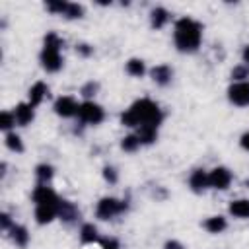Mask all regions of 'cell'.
<instances>
[{
	"mask_svg": "<svg viewBox=\"0 0 249 249\" xmlns=\"http://www.w3.org/2000/svg\"><path fill=\"white\" fill-rule=\"evenodd\" d=\"M103 117H105V113H103V109H101V105H97V103H93V101H84V103H80V109H78V119L82 121V123H88V124H99L101 121H103Z\"/></svg>",
	"mask_w": 249,
	"mask_h": 249,
	"instance_id": "5",
	"label": "cell"
},
{
	"mask_svg": "<svg viewBox=\"0 0 249 249\" xmlns=\"http://www.w3.org/2000/svg\"><path fill=\"white\" fill-rule=\"evenodd\" d=\"M0 224H2V230H12V228H14V226H12V220H10V216H8L6 212L0 214Z\"/></svg>",
	"mask_w": 249,
	"mask_h": 249,
	"instance_id": "33",
	"label": "cell"
},
{
	"mask_svg": "<svg viewBox=\"0 0 249 249\" xmlns=\"http://www.w3.org/2000/svg\"><path fill=\"white\" fill-rule=\"evenodd\" d=\"M239 144H241V148H243V150H247V152H249V130H247V132H243V136H241Z\"/></svg>",
	"mask_w": 249,
	"mask_h": 249,
	"instance_id": "36",
	"label": "cell"
},
{
	"mask_svg": "<svg viewBox=\"0 0 249 249\" xmlns=\"http://www.w3.org/2000/svg\"><path fill=\"white\" fill-rule=\"evenodd\" d=\"M35 175H37L39 183H41V185H45L47 181H51V179H53L54 171H53V167H51V165L41 163V165H37V167H35Z\"/></svg>",
	"mask_w": 249,
	"mask_h": 249,
	"instance_id": "22",
	"label": "cell"
},
{
	"mask_svg": "<svg viewBox=\"0 0 249 249\" xmlns=\"http://www.w3.org/2000/svg\"><path fill=\"white\" fill-rule=\"evenodd\" d=\"M150 19H152V27L160 29V27H163V25L167 23V19H169V12H167L165 8H154L152 14H150Z\"/></svg>",
	"mask_w": 249,
	"mask_h": 249,
	"instance_id": "19",
	"label": "cell"
},
{
	"mask_svg": "<svg viewBox=\"0 0 249 249\" xmlns=\"http://www.w3.org/2000/svg\"><path fill=\"white\" fill-rule=\"evenodd\" d=\"M80 239L82 243H95V241H101L99 233H97V228L93 224H84L82 230H80Z\"/></svg>",
	"mask_w": 249,
	"mask_h": 249,
	"instance_id": "17",
	"label": "cell"
},
{
	"mask_svg": "<svg viewBox=\"0 0 249 249\" xmlns=\"http://www.w3.org/2000/svg\"><path fill=\"white\" fill-rule=\"evenodd\" d=\"M208 183L212 189H218V191H226L231 183V171L228 167H214L210 173H208Z\"/></svg>",
	"mask_w": 249,
	"mask_h": 249,
	"instance_id": "8",
	"label": "cell"
},
{
	"mask_svg": "<svg viewBox=\"0 0 249 249\" xmlns=\"http://www.w3.org/2000/svg\"><path fill=\"white\" fill-rule=\"evenodd\" d=\"M126 72H128L130 76H142V74L146 72V66H144V62H142L140 58H130V60L126 62Z\"/></svg>",
	"mask_w": 249,
	"mask_h": 249,
	"instance_id": "23",
	"label": "cell"
},
{
	"mask_svg": "<svg viewBox=\"0 0 249 249\" xmlns=\"http://www.w3.org/2000/svg\"><path fill=\"white\" fill-rule=\"evenodd\" d=\"M136 136L140 138V142H142V144H152V142L158 138V128H156V126H148V124L138 126Z\"/></svg>",
	"mask_w": 249,
	"mask_h": 249,
	"instance_id": "21",
	"label": "cell"
},
{
	"mask_svg": "<svg viewBox=\"0 0 249 249\" xmlns=\"http://www.w3.org/2000/svg\"><path fill=\"white\" fill-rule=\"evenodd\" d=\"M58 216H60V220H64V222H74V220L78 218V208H76V204L70 202V200H60V202H58Z\"/></svg>",
	"mask_w": 249,
	"mask_h": 249,
	"instance_id": "15",
	"label": "cell"
},
{
	"mask_svg": "<svg viewBox=\"0 0 249 249\" xmlns=\"http://www.w3.org/2000/svg\"><path fill=\"white\" fill-rule=\"evenodd\" d=\"M33 202H35L37 206H58L60 198H58V195H56L51 187H47V185H37L35 191H33Z\"/></svg>",
	"mask_w": 249,
	"mask_h": 249,
	"instance_id": "6",
	"label": "cell"
},
{
	"mask_svg": "<svg viewBox=\"0 0 249 249\" xmlns=\"http://www.w3.org/2000/svg\"><path fill=\"white\" fill-rule=\"evenodd\" d=\"M54 113L58 115V117H74V115H78V109H80V105H78V101L74 99V97H70V95H62V97H58L56 101H54Z\"/></svg>",
	"mask_w": 249,
	"mask_h": 249,
	"instance_id": "9",
	"label": "cell"
},
{
	"mask_svg": "<svg viewBox=\"0 0 249 249\" xmlns=\"http://www.w3.org/2000/svg\"><path fill=\"white\" fill-rule=\"evenodd\" d=\"M60 37L56 33H47L45 37V45L41 51V64L47 72H56L62 66V56H60Z\"/></svg>",
	"mask_w": 249,
	"mask_h": 249,
	"instance_id": "3",
	"label": "cell"
},
{
	"mask_svg": "<svg viewBox=\"0 0 249 249\" xmlns=\"http://www.w3.org/2000/svg\"><path fill=\"white\" fill-rule=\"evenodd\" d=\"M228 97L233 105H249V82H235L228 88Z\"/></svg>",
	"mask_w": 249,
	"mask_h": 249,
	"instance_id": "7",
	"label": "cell"
},
{
	"mask_svg": "<svg viewBox=\"0 0 249 249\" xmlns=\"http://www.w3.org/2000/svg\"><path fill=\"white\" fill-rule=\"evenodd\" d=\"M99 89V84L97 82H88V84H84L82 86V89H80V93L84 95V97H91V95H95V91Z\"/></svg>",
	"mask_w": 249,
	"mask_h": 249,
	"instance_id": "30",
	"label": "cell"
},
{
	"mask_svg": "<svg viewBox=\"0 0 249 249\" xmlns=\"http://www.w3.org/2000/svg\"><path fill=\"white\" fill-rule=\"evenodd\" d=\"M163 249H183V245H181L179 241H175V239H171V241H165V245H163Z\"/></svg>",
	"mask_w": 249,
	"mask_h": 249,
	"instance_id": "35",
	"label": "cell"
},
{
	"mask_svg": "<svg viewBox=\"0 0 249 249\" xmlns=\"http://www.w3.org/2000/svg\"><path fill=\"white\" fill-rule=\"evenodd\" d=\"M103 177H105V181H109V183H117V171H115L113 167H105V169H103Z\"/></svg>",
	"mask_w": 249,
	"mask_h": 249,
	"instance_id": "32",
	"label": "cell"
},
{
	"mask_svg": "<svg viewBox=\"0 0 249 249\" xmlns=\"http://www.w3.org/2000/svg\"><path fill=\"white\" fill-rule=\"evenodd\" d=\"M16 123H18V121H16V115H14V113L2 111V115H0V128H2V130H10Z\"/></svg>",
	"mask_w": 249,
	"mask_h": 249,
	"instance_id": "26",
	"label": "cell"
},
{
	"mask_svg": "<svg viewBox=\"0 0 249 249\" xmlns=\"http://www.w3.org/2000/svg\"><path fill=\"white\" fill-rule=\"evenodd\" d=\"M126 208H128L126 200H117V198H113V196H103V198L97 202L95 214H97V218H101V220H109V218H113V216L124 212Z\"/></svg>",
	"mask_w": 249,
	"mask_h": 249,
	"instance_id": "4",
	"label": "cell"
},
{
	"mask_svg": "<svg viewBox=\"0 0 249 249\" xmlns=\"http://www.w3.org/2000/svg\"><path fill=\"white\" fill-rule=\"evenodd\" d=\"M68 19H76V18H82L84 16V6H80V4H76V2H70L68 4V10H66V14H64Z\"/></svg>",
	"mask_w": 249,
	"mask_h": 249,
	"instance_id": "29",
	"label": "cell"
},
{
	"mask_svg": "<svg viewBox=\"0 0 249 249\" xmlns=\"http://www.w3.org/2000/svg\"><path fill=\"white\" fill-rule=\"evenodd\" d=\"M10 237H12V241H14L16 245H19V247H25L27 241H29V233H27V230H25L23 226H14V228L10 230Z\"/></svg>",
	"mask_w": 249,
	"mask_h": 249,
	"instance_id": "20",
	"label": "cell"
},
{
	"mask_svg": "<svg viewBox=\"0 0 249 249\" xmlns=\"http://www.w3.org/2000/svg\"><path fill=\"white\" fill-rule=\"evenodd\" d=\"M243 60H245V62H249V45L243 49Z\"/></svg>",
	"mask_w": 249,
	"mask_h": 249,
	"instance_id": "37",
	"label": "cell"
},
{
	"mask_svg": "<svg viewBox=\"0 0 249 249\" xmlns=\"http://www.w3.org/2000/svg\"><path fill=\"white\" fill-rule=\"evenodd\" d=\"M231 78H233L235 82H245V80L249 78V66H247V64L235 66V68L231 70Z\"/></svg>",
	"mask_w": 249,
	"mask_h": 249,
	"instance_id": "27",
	"label": "cell"
},
{
	"mask_svg": "<svg viewBox=\"0 0 249 249\" xmlns=\"http://www.w3.org/2000/svg\"><path fill=\"white\" fill-rule=\"evenodd\" d=\"M202 39V25L193 18H181L175 21L173 41L181 53H195Z\"/></svg>",
	"mask_w": 249,
	"mask_h": 249,
	"instance_id": "2",
	"label": "cell"
},
{
	"mask_svg": "<svg viewBox=\"0 0 249 249\" xmlns=\"http://www.w3.org/2000/svg\"><path fill=\"white\" fill-rule=\"evenodd\" d=\"M163 121V113L158 107V103H154L152 99L144 97L134 101L123 115H121V123L124 126H160V123Z\"/></svg>",
	"mask_w": 249,
	"mask_h": 249,
	"instance_id": "1",
	"label": "cell"
},
{
	"mask_svg": "<svg viewBox=\"0 0 249 249\" xmlns=\"http://www.w3.org/2000/svg\"><path fill=\"white\" fill-rule=\"evenodd\" d=\"M47 95H49V88H47V84H43V82H35V84L29 88V103H31L33 107L39 105Z\"/></svg>",
	"mask_w": 249,
	"mask_h": 249,
	"instance_id": "14",
	"label": "cell"
},
{
	"mask_svg": "<svg viewBox=\"0 0 249 249\" xmlns=\"http://www.w3.org/2000/svg\"><path fill=\"white\" fill-rule=\"evenodd\" d=\"M99 243H101V249H121V243L115 237H103Z\"/></svg>",
	"mask_w": 249,
	"mask_h": 249,
	"instance_id": "31",
	"label": "cell"
},
{
	"mask_svg": "<svg viewBox=\"0 0 249 249\" xmlns=\"http://www.w3.org/2000/svg\"><path fill=\"white\" fill-rule=\"evenodd\" d=\"M6 146L12 150V152H23V144H21V138L14 132H8L6 134Z\"/></svg>",
	"mask_w": 249,
	"mask_h": 249,
	"instance_id": "25",
	"label": "cell"
},
{
	"mask_svg": "<svg viewBox=\"0 0 249 249\" xmlns=\"http://www.w3.org/2000/svg\"><path fill=\"white\" fill-rule=\"evenodd\" d=\"M58 216V206H35V220L37 224H51Z\"/></svg>",
	"mask_w": 249,
	"mask_h": 249,
	"instance_id": "12",
	"label": "cell"
},
{
	"mask_svg": "<svg viewBox=\"0 0 249 249\" xmlns=\"http://www.w3.org/2000/svg\"><path fill=\"white\" fill-rule=\"evenodd\" d=\"M76 51H78V53H80L82 56H89V54L93 53V49H91L89 45H86V43H82V45H78V47H76Z\"/></svg>",
	"mask_w": 249,
	"mask_h": 249,
	"instance_id": "34",
	"label": "cell"
},
{
	"mask_svg": "<svg viewBox=\"0 0 249 249\" xmlns=\"http://www.w3.org/2000/svg\"><path fill=\"white\" fill-rule=\"evenodd\" d=\"M150 74H152V80H154L156 84H160V86H167V84L171 82V76H173V72H171V68H169L167 64H158V66H154Z\"/></svg>",
	"mask_w": 249,
	"mask_h": 249,
	"instance_id": "13",
	"label": "cell"
},
{
	"mask_svg": "<svg viewBox=\"0 0 249 249\" xmlns=\"http://www.w3.org/2000/svg\"><path fill=\"white\" fill-rule=\"evenodd\" d=\"M14 115H16L18 124L25 126V124H29L33 121V115H35L33 113V105L31 103H18L16 109H14Z\"/></svg>",
	"mask_w": 249,
	"mask_h": 249,
	"instance_id": "11",
	"label": "cell"
},
{
	"mask_svg": "<svg viewBox=\"0 0 249 249\" xmlns=\"http://www.w3.org/2000/svg\"><path fill=\"white\" fill-rule=\"evenodd\" d=\"M230 214L235 216V218H249V198L231 200V204H230Z\"/></svg>",
	"mask_w": 249,
	"mask_h": 249,
	"instance_id": "16",
	"label": "cell"
},
{
	"mask_svg": "<svg viewBox=\"0 0 249 249\" xmlns=\"http://www.w3.org/2000/svg\"><path fill=\"white\" fill-rule=\"evenodd\" d=\"M140 144H142V142H140V138H138L136 134H128V136H124V138L121 140V148H123L124 152H136Z\"/></svg>",
	"mask_w": 249,
	"mask_h": 249,
	"instance_id": "24",
	"label": "cell"
},
{
	"mask_svg": "<svg viewBox=\"0 0 249 249\" xmlns=\"http://www.w3.org/2000/svg\"><path fill=\"white\" fill-rule=\"evenodd\" d=\"M226 226H228V222H226L224 216H212V218H206L204 220V228L210 233H220V231L226 230Z\"/></svg>",
	"mask_w": 249,
	"mask_h": 249,
	"instance_id": "18",
	"label": "cell"
},
{
	"mask_svg": "<svg viewBox=\"0 0 249 249\" xmlns=\"http://www.w3.org/2000/svg\"><path fill=\"white\" fill-rule=\"evenodd\" d=\"M189 185H191V189H193L195 193H202L204 189L210 187V183H208V173H206L204 169H195V171L191 173V177H189Z\"/></svg>",
	"mask_w": 249,
	"mask_h": 249,
	"instance_id": "10",
	"label": "cell"
},
{
	"mask_svg": "<svg viewBox=\"0 0 249 249\" xmlns=\"http://www.w3.org/2000/svg\"><path fill=\"white\" fill-rule=\"evenodd\" d=\"M68 4L70 2H62V0H58V2H47L45 6H47V10L49 12H53V14H66V10H68Z\"/></svg>",
	"mask_w": 249,
	"mask_h": 249,
	"instance_id": "28",
	"label": "cell"
}]
</instances>
